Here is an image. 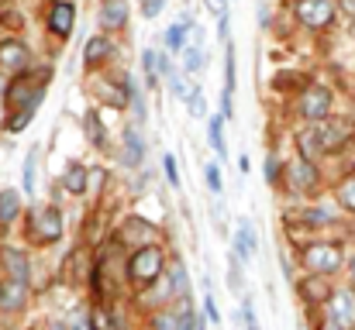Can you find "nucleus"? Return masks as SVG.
<instances>
[{
  "mask_svg": "<svg viewBox=\"0 0 355 330\" xmlns=\"http://www.w3.org/2000/svg\"><path fill=\"white\" fill-rule=\"evenodd\" d=\"M111 52H114V45H111L107 38H90L87 48H83V62H87V66H97V62L107 59Z\"/></svg>",
  "mask_w": 355,
  "mask_h": 330,
  "instance_id": "obj_19",
  "label": "nucleus"
},
{
  "mask_svg": "<svg viewBox=\"0 0 355 330\" xmlns=\"http://www.w3.org/2000/svg\"><path fill=\"white\" fill-rule=\"evenodd\" d=\"M225 93H235V45L225 42Z\"/></svg>",
  "mask_w": 355,
  "mask_h": 330,
  "instance_id": "obj_30",
  "label": "nucleus"
},
{
  "mask_svg": "<svg viewBox=\"0 0 355 330\" xmlns=\"http://www.w3.org/2000/svg\"><path fill=\"white\" fill-rule=\"evenodd\" d=\"M162 169H166L169 186H180V172H176V158H173V155H162Z\"/></svg>",
  "mask_w": 355,
  "mask_h": 330,
  "instance_id": "obj_35",
  "label": "nucleus"
},
{
  "mask_svg": "<svg viewBox=\"0 0 355 330\" xmlns=\"http://www.w3.org/2000/svg\"><path fill=\"white\" fill-rule=\"evenodd\" d=\"M187 113H190V117H204V113H207V100H204L200 90H193V93L187 97Z\"/></svg>",
  "mask_w": 355,
  "mask_h": 330,
  "instance_id": "obj_33",
  "label": "nucleus"
},
{
  "mask_svg": "<svg viewBox=\"0 0 355 330\" xmlns=\"http://www.w3.org/2000/svg\"><path fill=\"white\" fill-rule=\"evenodd\" d=\"M31 227H35V237L38 241H59L62 237V217H59L55 207H38Z\"/></svg>",
  "mask_w": 355,
  "mask_h": 330,
  "instance_id": "obj_8",
  "label": "nucleus"
},
{
  "mask_svg": "<svg viewBox=\"0 0 355 330\" xmlns=\"http://www.w3.org/2000/svg\"><path fill=\"white\" fill-rule=\"evenodd\" d=\"M304 265L314 272V275H331L342 268V251L335 244H311L304 251Z\"/></svg>",
  "mask_w": 355,
  "mask_h": 330,
  "instance_id": "obj_4",
  "label": "nucleus"
},
{
  "mask_svg": "<svg viewBox=\"0 0 355 330\" xmlns=\"http://www.w3.org/2000/svg\"><path fill=\"white\" fill-rule=\"evenodd\" d=\"M304 217H307V223H328L331 214H328V210H307Z\"/></svg>",
  "mask_w": 355,
  "mask_h": 330,
  "instance_id": "obj_44",
  "label": "nucleus"
},
{
  "mask_svg": "<svg viewBox=\"0 0 355 330\" xmlns=\"http://www.w3.org/2000/svg\"><path fill=\"white\" fill-rule=\"evenodd\" d=\"M204 179H207V186H211V193H214V196H221V193H225V179H221V165H218V162H211V165L204 169Z\"/></svg>",
  "mask_w": 355,
  "mask_h": 330,
  "instance_id": "obj_31",
  "label": "nucleus"
},
{
  "mask_svg": "<svg viewBox=\"0 0 355 330\" xmlns=\"http://www.w3.org/2000/svg\"><path fill=\"white\" fill-rule=\"evenodd\" d=\"M297 17H300L307 28H324V24H331V17H335V3H331V0H300V3H297Z\"/></svg>",
  "mask_w": 355,
  "mask_h": 330,
  "instance_id": "obj_7",
  "label": "nucleus"
},
{
  "mask_svg": "<svg viewBox=\"0 0 355 330\" xmlns=\"http://www.w3.org/2000/svg\"><path fill=\"white\" fill-rule=\"evenodd\" d=\"M38 155L42 148H31L24 158V193H35V179H38Z\"/></svg>",
  "mask_w": 355,
  "mask_h": 330,
  "instance_id": "obj_27",
  "label": "nucleus"
},
{
  "mask_svg": "<svg viewBox=\"0 0 355 330\" xmlns=\"http://www.w3.org/2000/svg\"><path fill=\"white\" fill-rule=\"evenodd\" d=\"M290 179H293V186H297V190L311 193V190L318 186V169H314L307 158H297V162L290 165Z\"/></svg>",
  "mask_w": 355,
  "mask_h": 330,
  "instance_id": "obj_12",
  "label": "nucleus"
},
{
  "mask_svg": "<svg viewBox=\"0 0 355 330\" xmlns=\"http://www.w3.org/2000/svg\"><path fill=\"white\" fill-rule=\"evenodd\" d=\"M128 272H131V279H135L138 286L155 282V279L162 275V251H159L155 244H141V248L128 258Z\"/></svg>",
  "mask_w": 355,
  "mask_h": 330,
  "instance_id": "obj_3",
  "label": "nucleus"
},
{
  "mask_svg": "<svg viewBox=\"0 0 355 330\" xmlns=\"http://www.w3.org/2000/svg\"><path fill=\"white\" fill-rule=\"evenodd\" d=\"M238 172H241V176L248 172V155H238Z\"/></svg>",
  "mask_w": 355,
  "mask_h": 330,
  "instance_id": "obj_47",
  "label": "nucleus"
},
{
  "mask_svg": "<svg viewBox=\"0 0 355 330\" xmlns=\"http://www.w3.org/2000/svg\"><path fill=\"white\" fill-rule=\"evenodd\" d=\"M259 24H262V28H266V24H269V10H266V3H262V7H259Z\"/></svg>",
  "mask_w": 355,
  "mask_h": 330,
  "instance_id": "obj_46",
  "label": "nucleus"
},
{
  "mask_svg": "<svg viewBox=\"0 0 355 330\" xmlns=\"http://www.w3.org/2000/svg\"><path fill=\"white\" fill-rule=\"evenodd\" d=\"M45 90H49V73H38V76H24V80L10 83L3 90V97H7V107L21 113V110H38Z\"/></svg>",
  "mask_w": 355,
  "mask_h": 330,
  "instance_id": "obj_1",
  "label": "nucleus"
},
{
  "mask_svg": "<svg viewBox=\"0 0 355 330\" xmlns=\"http://www.w3.org/2000/svg\"><path fill=\"white\" fill-rule=\"evenodd\" d=\"M300 296H304L307 303H321V300L328 296V289H324V282H321V275H314V279H307V282H300Z\"/></svg>",
  "mask_w": 355,
  "mask_h": 330,
  "instance_id": "obj_28",
  "label": "nucleus"
},
{
  "mask_svg": "<svg viewBox=\"0 0 355 330\" xmlns=\"http://www.w3.org/2000/svg\"><path fill=\"white\" fill-rule=\"evenodd\" d=\"M207 138H211L218 158H225V155H228V145H225V120H221V117H211V120H207Z\"/></svg>",
  "mask_w": 355,
  "mask_h": 330,
  "instance_id": "obj_23",
  "label": "nucleus"
},
{
  "mask_svg": "<svg viewBox=\"0 0 355 330\" xmlns=\"http://www.w3.org/2000/svg\"><path fill=\"white\" fill-rule=\"evenodd\" d=\"M176 330H197V317H193L190 306H187L183 313H176Z\"/></svg>",
  "mask_w": 355,
  "mask_h": 330,
  "instance_id": "obj_36",
  "label": "nucleus"
},
{
  "mask_svg": "<svg viewBox=\"0 0 355 330\" xmlns=\"http://www.w3.org/2000/svg\"><path fill=\"white\" fill-rule=\"evenodd\" d=\"M0 262H3V268H7V275L14 282H28L31 265H28V255L21 248H0Z\"/></svg>",
  "mask_w": 355,
  "mask_h": 330,
  "instance_id": "obj_9",
  "label": "nucleus"
},
{
  "mask_svg": "<svg viewBox=\"0 0 355 330\" xmlns=\"http://www.w3.org/2000/svg\"><path fill=\"white\" fill-rule=\"evenodd\" d=\"M101 24H104V28L128 24V0H104V7H101Z\"/></svg>",
  "mask_w": 355,
  "mask_h": 330,
  "instance_id": "obj_15",
  "label": "nucleus"
},
{
  "mask_svg": "<svg viewBox=\"0 0 355 330\" xmlns=\"http://www.w3.org/2000/svg\"><path fill=\"white\" fill-rule=\"evenodd\" d=\"M162 7H166V0H141V14L152 21V17H159L162 14Z\"/></svg>",
  "mask_w": 355,
  "mask_h": 330,
  "instance_id": "obj_38",
  "label": "nucleus"
},
{
  "mask_svg": "<svg viewBox=\"0 0 355 330\" xmlns=\"http://www.w3.org/2000/svg\"><path fill=\"white\" fill-rule=\"evenodd\" d=\"M17 214H21V196H17V190H3V193H0V223L17 220Z\"/></svg>",
  "mask_w": 355,
  "mask_h": 330,
  "instance_id": "obj_20",
  "label": "nucleus"
},
{
  "mask_svg": "<svg viewBox=\"0 0 355 330\" xmlns=\"http://www.w3.org/2000/svg\"><path fill=\"white\" fill-rule=\"evenodd\" d=\"M355 127L349 117H324V120H318L314 124V131H311V141H314V148L318 152H338V148H345L349 141H352Z\"/></svg>",
  "mask_w": 355,
  "mask_h": 330,
  "instance_id": "obj_2",
  "label": "nucleus"
},
{
  "mask_svg": "<svg viewBox=\"0 0 355 330\" xmlns=\"http://www.w3.org/2000/svg\"><path fill=\"white\" fill-rule=\"evenodd\" d=\"M31 117H35V110H21V113H14V117L7 120V127H10V131H21V127H28Z\"/></svg>",
  "mask_w": 355,
  "mask_h": 330,
  "instance_id": "obj_37",
  "label": "nucleus"
},
{
  "mask_svg": "<svg viewBox=\"0 0 355 330\" xmlns=\"http://www.w3.org/2000/svg\"><path fill=\"white\" fill-rule=\"evenodd\" d=\"M62 186H66V193L83 196V193H87V165H83V162H73V165L66 169V176H62Z\"/></svg>",
  "mask_w": 355,
  "mask_h": 330,
  "instance_id": "obj_16",
  "label": "nucleus"
},
{
  "mask_svg": "<svg viewBox=\"0 0 355 330\" xmlns=\"http://www.w3.org/2000/svg\"><path fill=\"white\" fill-rule=\"evenodd\" d=\"M204 313L211 317V324H221V313H218V306H214V296L204 300Z\"/></svg>",
  "mask_w": 355,
  "mask_h": 330,
  "instance_id": "obj_43",
  "label": "nucleus"
},
{
  "mask_svg": "<svg viewBox=\"0 0 355 330\" xmlns=\"http://www.w3.org/2000/svg\"><path fill=\"white\" fill-rule=\"evenodd\" d=\"M52 330H66V327H52Z\"/></svg>",
  "mask_w": 355,
  "mask_h": 330,
  "instance_id": "obj_51",
  "label": "nucleus"
},
{
  "mask_svg": "<svg viewBox=\"0 0 355 330\" xmlns=\"http://www.w3.org/2000/svg\"><path fill=\"white\" fill-rule=\"evenodd\" d=\"M141 155H145V145H141V138H138V131H124V152H121V158H124V165H128V169H135V165H141Z\"/></svg>",
  "mask_w": 355,
  "mask_h": 330,
  "instance_id": "obj_18",
  "label": "nucleus"
},
{
  "mask_svg": "<svg viewBox=\"0 0 355 330\" xmlns=\"http://www.w3.org/2000/svg\"><path fill=\"white\" fill-rule=\"evenodd\" d=\"M73 24H76V7L66 3V0H59V3L52 7V14H49V28H52L59 38H66V35L73 31Z\"/></svg>",
  "mask_w": 355,
  "mask_h": 330,
  "instance_id": "obj_11",
  "label": "nucleus"
},
{
  "mask_svg": "<svg viewBox=\"0 0 355 330\" xmlns=\"http://www.w3.org/2000/svg\"><path fill=\"white\" fill-rule=\"evenodd\" d=\"M352 38H355V21H352Z\"/></svg>",
  "mask_w": 355,
  "mask_h": 330,
  "instance_id": "obj_50",
  "label": "nucleus"
},
{
  "mask_svg": "<svg viewBox=\"0 0 355 330\" xmlns=\"http://www.w3.org/2000/svg\"><path fill=\"white\" fill-rule=\"evenodd\" d=\"M83 127H87V138H90V145H104V138H107V127H104V120H101V113H97V110H87V117H83Z\"/></svg>",
  "mask_w": 355,
  "mask_h": 330,
  "instance_id": "obj_21",
  "label": "nucleus"
},
{
  "mask_svg": "<svg viewBox=\"0 0 355 330\" xmlns=\"http://www.w3.org/2000/svg\"><path fill=\"white\" fill-rule=\"evenodd\" d=\"M300 113L307 120H314V124L324 120L331 113V90L328 86H307L304 97H300Z\"/></svg>",
  "mask_w": 355,
  "mask_h": 330,
  "instance_id": "obj_5",
  "label": "nucleus"
},
{
  "mask_svg": "<svg viewBox=\"0 0 355 330\" xmlns=\"http://www.w3.org/2000/svg\"><path fill=\"white\" fill-rule=\"evenodd\" d=\"M342 7H345V10H352V14H355V0H342Z\"/></svg>",
  "mask_w": 355,
  "mask_h": 330,
  "instance_id": "obj_48",
  "label": "nucleus"
},
{
  "mask_svg": "<svg viewBox=\"0 0 355 330\" xmlns=\"http://www.w3.org/2000/svg\"><path fill=\"white\" fill-rule=\"evenodd\" d=\"M328 313H331V324H335L338 330H355V293L352 289H338V293H331Z\"/></svg>",
  "mask_w": 355,
  "mask_h": 330,
  "instance_id": "obj_6",
  "label": "nucleus"
},
{
  "mask_svg": "<svg viewBox=\"0 0 355 330\" xmlns=\"http://www.w3.org/2000/svg\"><path fill=\"white\" fill-rule=\"evenodd\" d=\"M241 282H245V275H241V262H238V255H228V286H232V293L241 289Z\"/></svg>",
  "mask_w": 355,
  "mask_h": 330,
  "instance_id": "obj_32",
  "label": "nucleus"
},
{
  "mask_svg": "<svg viewBox=\"0 0 355 330\" xmlns=\"http://www.w3.org/2000/svg\"><path fill=\"white\" fill-rule=\"evenodd\" d=\"M24 296H28L24 282H14V279L0 282V310H21L24 306Z\"/></svg>",
  "mask_w": 355,
  "mask_h": 330,
  "instance_id": "obj_14",
  "label": "nucleus"
},
{
  "mask_svg": "<svg viewBox=\"0 0 355 330\" xmlns=\"http://www.w3.org/2000/svg\"><path fill=\"white\" fill-rule=\"evenodd\" d=\"M166 83H169V93H173L176 100H187V97H190V93L197 90V86H193V83H187V80H183V76H180V73L173 69V66L166 69Z\"/></svg>",
  "mask_w": 355,
  "mask_h": 330,
  "instance_id": "obj_22",
  "label": "nucleus"
},
{
  "mask_svg": "<svg viewBox=\"0 0 355 330\" xmlns=\"http://www.w3.org/2000/svg\"><path fill=\"white\" fill-rule=\"evenodd\" d=\"M338 200H342V207H345V210H352V214H355V176L342 183V190H338Z\"/></svg>",
  "mask_w": 355,
  "mask_h": 330,
  "instance_id": "obj_34",
  "label": "nucleus"
},
{
  "mask_svg": "<svg viewBox=\"0 0 355 330\" xmlns=\"http://www.w3.org/2000/svg\"><path fill=\"white\" fill-rule=\"evenodd\" d=\"M352 272H355V258H352Z\"/></svg>",
  "mask_w": 355,
  "mask_h": 330,
  "instance_id": "obj_52",
  "label": "nucleus"
},
{
  "mask_svg": "<svg viewBox=\"0 0 355 330\" xmlns=\"http://www.w3.org/2000/svg\"><path fill=\"white\" fill-rule=\"evenodd\" d=\"M266 179H269V183L276 179V158H269V162H266Z\"/></svg>",
  "mask_w": 355,
  "mask_h": 330,
  "instance_id": "obj_45",
  "label": "nucleus"
},
{
  "mask_svg": "<svg viewBox=\"0 0 355 330\" xmlns=\"http://www.w3.org/2000/svg\"><path fill=\"white\" fill-rule=\"evenodd\" d=\"M121 90H124V97L131 100V110H135V117L141 120V117H145V100H141V90L135 86V80H131V76H121Z\"/></svg>",
  "mask_w": 355,
  "mask_h": 330,
  "instance_id": "obj_24",
  "label": "nucleus"
},
{
  "mask_svg": "<svg viewBox=\"0 0 355 330\" xmlns=\"http://www.w3.org/2000/svg\"><path fill=\"white\" fill-rule=\"evenodd\" d=\"M141 69H145V86L148 90H155L159 86V62H155V48H148V52H141Z\"/></svg>",
  "mask_w": 355,
  "mask_h": 330,
  "instance_id": "obj_26",
  "label": "nucleus"
},
{
  "mask_svg": "<svg viewBox=\"0 0 355 330\" xmlns=\"http://www.w3.org/2000/svg\"><path fill=\"white\" fill-rule=\"evenodd\" d=\"M3 90H7V83H3V80H0V93H3Z\"/></svg>",
  "mask_w": 355,
  "mask_h": 330,
  "instance_id": "obj_49",
  "label": "nucleus"
},
{
  "mask_svg": "<svg viewBox=\"0 0 355 330\" xmlns=\"http://www.w3.org/2000/svg\"><path fill=\"white\" fill-rule=\"evenodd\" d=\"M187 31H190V24H183V21L173 24V28L166 31V48H169V52H180V48L187 45Z\"/></svg>",
  "mask_w": 355,
  "mask_h": 330,
  "instance_id": "obj_29",
  "label": "nucleus"
},
{
  "mask_svg": "<svg viewBox=\"0 0 355 330\" xmlns=\"http://www.w3.org/2000/svg\"><path fill=\"white\" fill-rule=\"evenodd\" d=\"M169 293L183 296V303L190 306V275H187L183 262H173V268H169Z\"/></svg>",
  "mask_w": 355,
  "mask_h": 330,
  "instance_id": "obj_17",
  "label": "nucleus"
},
{
  "mask_svg": "<svg viewBox=\"0 0 355 330\" xmlns=\"http://www.w3.org/2000/svg\"><path fill=\"white\" fill-rule=\"evenodd\" d=\"M235 248H238V255H241V258H252V255H255V248H259V241H255V227H252V220L248 217H238Z\"/></svg>",
  "mask_w": 355,
  "mask_h": 330,
  "instance_id": "obj_13",
  "label": "nucleus"
},
{
  "mask_svg": "<svg viewBox=\"0 0 355 330\" xmlns=\"http://www.w3.org/2000/svg\"><path fill=\"white\" fill-rule=\"evenodd\" d=\"M235 107H232V93H221V120H232Z\"/></svg>",
  "mask_w": 355,
  "mask_h": 330,
  "instance_id": "obj_41",
  "label": "nucleus"
},
{
  "mask_svg": "<svg viewBox=\"0 0 355 330\" xmlns=\"http://www.w3.org/2000/svg\"><path fill=\"white\" fill-rule=\"evenodd\" d=\"M241 317H245V330H259V320H255V310H252L248 303L241 306Z\"/></svg>",
  "mask_w": 355,
  "mask_h": 330,
  "instance_id": "obj_42",
  "label": "nucleus"
},
{
  "mask_svg": "<svg viewBox=\"0 0 355 330\" xmlns=\"http://www.w3.org/2000/svg\"><path fill=\"white\" fill-rule=\"evenodd\" d=\"M180 52H183V69H187V73H200V69L207 66V59H204V48H200V45H183Z\"/></svg>",
  "mask_w": 355,
  "mask_h": 330,
  "instance_id": "obj_25",
  "label": "nucleus"
},
{
  "mask_svg": "<svg viewBox=\"0 0 355 330\" xmlns=\"http://www.w3.org/2000/svg\"><path fill=\"white\" fill-rule=\"evenodd\" d=\"M152 327L155 330H176V313H155Z\"/></svg>",
  "mask_w": 355,
  "mask_h": 330,
  "instance_id": "obj_39",
  "label": "nucleus"
},
{
  "mask_svg": "<svg viewBox=\"0 0 355 330\" xmlns=\"http://www.w3.org/2000/svg\"><path fill=\"white\" fill-rule=\"evenodd\" d=\"M28 62H31V55H28V48H24L21 42H3V45H0V69H7V73H24Z\"/></svg>",
  "mask_w": 355,
  "mask_h": 330,
  "instance_id": "obj_10",
  "label": "nucleus"
},
{
  "mask_svg": "<svg viewBox=\"0 0 355 330\" xmlns=\"http://www.w3.org/2000/svg\"><path fill=\"white\" fill-rule=\"evenodd\" d=\"M90 330H111V317L107 313H94L90 317Z\"/></svg>",
  "mask_w": 355,
  "mask_h": 330,
  "instance_id": "obj_40",
  "label": "nucleus"
}]
</instances>
